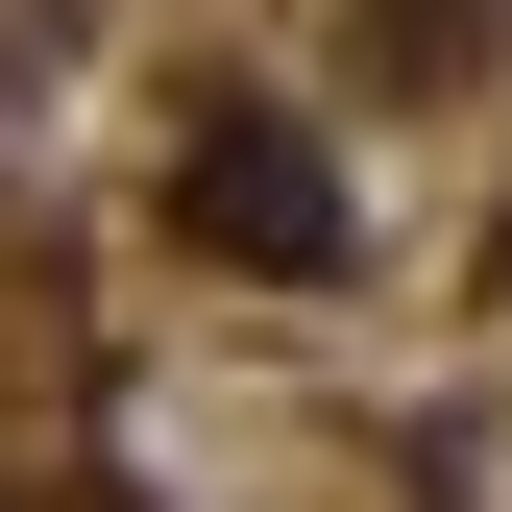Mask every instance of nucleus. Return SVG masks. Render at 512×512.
Masks as SVG:
<instances>
[{
    "instance_id": "obj_1",
    "label": "nucleus",
    "mask_w": 512,
    "mask_h": 512,
    "mask_svg": "<svg viewBox=\"0 0 512 512\" xmlns=\"http://www.w3.org/2000/svg\"><path fill=\"white\" fill-rule=\"evenodd\" d=\"M196 196H220V244H269V269H293V244H317V171H293V147H220Z\"/></svg>"
}]
</instances>
